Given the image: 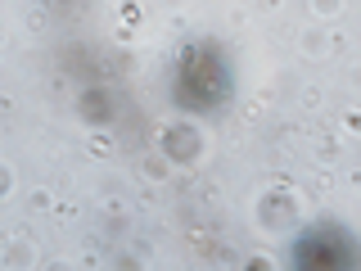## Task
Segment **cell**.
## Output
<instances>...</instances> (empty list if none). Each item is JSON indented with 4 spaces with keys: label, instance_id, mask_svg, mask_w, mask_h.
<instances>
[{
    "label": "cell",
    "instance_id": "cell-2",
    "mask_svg": "<svg viewBox=\"0 0 361 271\" xmlns=\"http://www.w3.org/2000/svg\"><path fill=\"white\" fill-rule=\"evenodd\" d=\"M343 263H348V248L330 231L302 240V248H298V267H343Z\"/></svg>",
    "mask_w": 361,
    "mask_h": 271
},
{
    "label": "cell",
    "instance_id": "cell-1",
    "mask_svg": "<svg viewBox=\"0 0 361 271\" xmlns=\"http://www.w3.org/2000/svg\"><path fill=\"white\" fill-rule=\"evenodd\" d=\"M176 90H180V95H185L195 109L217 104V100L226 95V73H221L217 54H208V50L190 54V64L180 68V86H176Z\"/></svg>",
    "mask_w": 361,
    "mask_h": 271
}]
</instances>
